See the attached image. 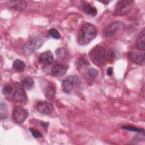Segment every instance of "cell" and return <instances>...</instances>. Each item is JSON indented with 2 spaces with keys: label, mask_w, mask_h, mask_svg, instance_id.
<instances>
[{
  "label": "cell",
  "mask_w": 145,
  "mask_h": 145,
  "mask_svg": "<svg viewBox=\"0 0 145 145\" xmlns=\"http://www.w3.org/2000/svg\"><path fill=\"white\" fill-rule=\"evenodd\" d=\"M97 35V29L93 24L86 23L80 28L78 35V42L80 45L88 44Z\"/></svg>",
  "instance_id": "6da1fadb"
},
{
  "label": "cell",
  "mask_w": 145,
  "mask_h": 145,
  "mask_svg": "<svg viewBox=\"0 0 145 145\" xmlns=\"http://www.w3.org/2000/svg\"><path fill=\"white\" fill-rule=\"evenodd\" d=\"M89 56L92 62L97 66H102L104 65L106 53L103 47L100 45L94 46L89 52Z\"/></svg>",
  "instance_id": "7a4b0ae2"
},
{
  "label": "cell",
  "mask_w": 145,
  "mask_h": 145,
  "mask_svg": "<svg viewBox=\"0 0 145 145\" xmlns=\"http://www.w3.org/2000/svg\"><path fill=\"white\" fill-rule=\"evenodd\" d=\"M43 43L42 40L39 37L33 38L28 41L23 48V51L26 55H31L39 48H40Z\"/></svg>",
  "instance_id": "3957f363"
},
{
  "label": "cell",
  "mask_w": 145,
  "mask_h": 145,
  "mask_svg": "<svg viewBox=\"0 0 145 145\" xmlns=\"http://www.w3.org/2000/svg\"><path fill=\"white\" fill-rule=\"evenodd\" d=\"M12 100L19 103H24L27 100V96L24 87L20 83L15 84V90L12 96Z\"/></svg>",
  "instance_id": "277c9868"
},
{
  "label": "cell",
  "mask_w": 145,
  "mask_h": 145,
  "mask_svg": "<svg viewBox=\"0 0 145 145\" xmlns=\"http://www.w3.org/2000/svg\"><path fill=\"white\" fill-rule=\"evenodd\" d=\"M28 115V111L20 106H15L12 111V118L15 122L19 124L23 123Z\"/></svg>",
  "instance_id": "5b68a950"
},
{
  "label": "cell",
  "mask_w": 145,
  "mask_h": 145,
  "mask_svg": "<svg viewBox=\"0 0 145 145\" xmlns=\"http://www.w3.org/2000/svg\"><path fill=\"white\" fill-rule=\"evenodd\" d=\"M133 1H120L115 7V13L118 15H124L127 14L133 6Z\"/></svg>",
  "instance_id": "8992f818"
},
{
  "label": "cell",
  "mask_w": 145,
  "mask_h": 145,
  "mask_svg": "<svg viewBox=\"0 0 145 145\" xmlns=\"http://www.w3.org/2000/svg\"><path fill=\"white\" fill-rule=\"evenodd\" d=\"M123 27V23L121 22L116 21L106 26L104 31L103 35L105 37H112L115 35L121 28Z\"/></svg>",
  "instance_id": "52a82bcc"
},
{
  "label": "cell",
  "mask_w": 145,
  "mask_h": 145,
  "mask_svg": "<svg viewBox=\"0 0 145 145\" xmlns=\"http://www.w3.org/2000/svg\"><path fill=\"white\" fill-rule=\"evenodd\" d=\"M78 82V78L76 75H70L64 79L62 83V88L65 93H70L75 85Z\"/></svg>",
  "instance_id": "ba28073f"
},
{
  "label": "cell",
  "mask_w": 145,
  "mask_h": 145,
  "mask_svg": "<svg viewBox=\"0 0 145 145\" xmlns=\"http://www.w3.org/2000/svg\"><path fill=\"white\" fill-rule=\"evenodd\" d=\"M36 110L41 114L48 115L53 110V106L49 103L41 101L37 103L36 106Z\"/></svg>",
  "instance_id": "9c48e42d"
},
{
  "label": "cell",
  "mask_w": 145,
  "mask_h": 145,
  "mask_svg": "<svg viewBox=\"0 0 145 145\" xmlns=\"http://www.w3.org/2000/svg\"><path fill=\"white\" fill-rule=\"evenodd\" d=\"M128 57L135 64L138 65H143L144 63V54L143 53L129 52Z\"/></svg>",
  "instance_id": "30bf717a"
},
{
  "label": "cell",
  "mask_w": 145,
  "mask_h": 145,
  "mask_svg": "<svg viewBox=\"0 0 145 145\" xmlns=\"http://www.w3.org/2000/svg\"><path fill=\"white\" fill-rule=\"evenodd\" d=\"M67 70V67L63 64L56 63L54 65L51 69V72L53 76L60 77L64 75Z\"/></svg>",
  "instance_id": "8fae6325"
},
{
  "label": "cell",
  "mask_w": 145,
  "mask_h": 145,
  "mask_svg": "<svg viewBox=\"0 0 145 145\" xmlns=\"http://www.w3.org/2000/svg\"><path fill=\"white\" fill-rule=\"evenodd\" d=\"M135 45L137 48L142 51L145 49V29L144 28L139 33L135 40Z\"/></svg>",
  "instance_id": "7c38bea8"
},
{
  "label": "cell",
  "mask_w": 145,
  "mask_h": 145,
  "mask_svg": "<svg viewBox=\"0 0 145 145\" xmlns=\"http://www.w3.org/2000/svg\"><path fill=\"white\" fill-rule=\"evenodd\" d=\"M8 6L13 10L16 11H23L27 6V3L24 1H10L7 3Z\"/></svg>",
  "instance_id": "4fadbf2b"
},
{
  "label": "cell",
  "mask_w": 145,
  "mask_h": 145,
  "mask_svg": "<svg viewBox=\"0 0 145 145\" xmlns=\"http://www.w3.org/2000/svg\"><path fill=\"white\" fill-rule=\"evenodd\" d=\"M39 61L44 65H50L54 60L53 54L50 51L45 52L40 54L39 56Z\"/></svg>",
  "instance_id": "5bb4252c"
},
{
  "label": "cell",
  "mask_w": 145,
  "mask_h": 145,
  "mask_svg": "<svg viewBox=\"0 0 145 145\" xmlns=\"http://www.w3.org/2000/svg\"><path fill=\"white\" fill-rule=\"evenodd\" d=\"M82 10L86 14L92 16H96L97 12L96 7L88 3H85L82 5Z\"/></svg>",
  "instance_id": "9a60e30c"
},
{
  "label": "cell",
  "mask_w": 145,
  "mask_h": 145,
  "mask_svg": "<svg viewBox=\"0 0 145 145\" xmlns=\"http://www.w3.org/2000/svg\"><path fill=\"white\" fill-rule=\"evenodd\" d=\"M83 75L87 79L93 80L97 76L98 71L93 67H89L85 70Z\"/></svg>",
  "instance_id": "2e32d148"
},
{
  "label": "cell",
  "mask_w": 145,
  "mask_h": 145,
  "mask_svg": "<svg viewBox=\"0 0 145 145\" xmlns=\"http://www.w3.org/2000/svg\"><path fill=\"white\" fill-rule=\"evenodd\" d=\"M25 67V64L23 61L19 59H17L14 61L12 64V68L14 70L18 72L23 71Z\"/></svg>",
  "instance_id": "e0dca14e"
},
{
  "label": "cell",
  "mask_w": 145,
  "mask_h": 145,
  "mask_svg": "<svg viewBox=\"0 0 145 145\" xmlns=\"http://www.w3.org/2000/svg\"><path fill=\"white\" fill-rule=\"evenodd\" d=\"M56 93L55 88L53 86H48L45 88L44 90V95L45 97L48 99H52Z\"/></svg>",
  "instance_id": "ac0fdd59"
},
{
  "label": "cell",
  "mask_w": 145,
  "mask_h": 145,
  "mask_svg": "<svg viewBox=\"0 0 145 145\" xmlns=\"http://www.w3.org/2000/svg\"><path fill=\"white\" fill-rule=\"evenodd\" d=\"M34 82L32 78L29 76H26L22 80V86L27 89H29L32 88L33 86Z\"/></svg>",
  "instance_id": "d6986e66"
},
{
  "label": "cell",
  "mask_w": 145,
  "mask_h": 145,
  "mask_svg": "<svg viewBox=\"0 0 145 145\" xmlns=\"http://www.w3.org/2000/svg\"><path fill=\"white\" fill-rule=\"evenodd\" d=\"M7 106L6 104L5 103L2 102L1 103V106H0V117L1 120L5 119L7 115Z\"/></svg>",
  "instance_id": "ffe728a7"
},
{
  "label": "cell",
  "mask_w": 145,
  "mask_h": 145,
  "mask_svg": "<svg viewBox=\"0 0 145 145\" xmlns=\"http://www.w3.org/2000/svg\"><path fill=\"white\" fill-rule=\"evenodd\" d=\"M56 53L57 56L61 59H63L65 58L66 57L67 55V51L66 50V49H65L63 48H60L59 49H57L56 51Z\"/></svg>",
  "instance_id": "44dd1931"
},
{
  "label": "cell",
  "mask_w": 145,
  "mask_h": 145,
  "mask_svg": "<svg viewBox=\"0 0 145 145\" xmlns=\"http://www.w3.org/2000/svg\"><path fill=\"white\" fill-rule=\"evenodd\" d=\"M77 64L79 68L82 69V68L85 67L86 66L87 67L89 65V63H88L87 59H86V58H84L83 57H81L78 59Z\"/></svg>",
  "instance_id": "7402d4cb"
},
{
  "label": "cell",
  "mask_w": 145,
  "mask_h": 145,
  "mask_svg": "<svg viewBox=\"0 0 145 145\" xmlns=\"http://www.w3.org/2000/svg\"><path fill=\"white\" fill-rule=\"evenodd\" d=\"M49 35L55 39H59L60 38V34L59 32L55 28H51L48 31Z\"/></svg>",
  "instance_id": "603a6c76"
},
{
  "label": "cell",
  "mask_w": 145,
  "mask_h": 145,
  "mask_svg": "<svg viewBox=\"0 0 145 145\" xmlns=\"http://www.w3.org/2000/svg\"><path fill=\"white\" fill-rule=\"evenodd\" d=\"M12 90H13V88L12 86L7 84V85L4 86V87H3L2 92H3V93L5 95H10L12 93Z\"/></svg>",
  "instance_id": "cb8c5ba5"
},
{
  "label": "cell",
  "mask_w": 145,
  "mask_h": 145,
  "mask_svg": "<svg viewBox=\"0 0 145 145\" xmlns=\"http://www.w3.org/2000/svg\"><path fill=\"white\" fill-rule=\"evenodd\" d=\"M115 56H116V53L114 49H110L108 52L107 57H106L108 61L109 62H112L114 60Z\"/></svg>",
  "instance_id": "d4e9b609"
},
{
  "label": "cell",
  "mask_w": 145,
  "mask_h": 145,
  "mask_svg": "<svg viewBox=\"0 0 145 145\" xmlns=\"http://www.w3.org/2000/svg\"><path fill=\"white\" fill-rule=\"evenodd\" d=\"M123 129H125V130H127L129 131H135V132H143L144 130L142 129H139V128H137L133 126H122L121 127Z\"/></svg>",
  "instance_id": "484cf974"
},
{
  "label": "cell",
  "mask_w": 145,
  "mask_h": 145,
  "mask_svg": "<svg viewBox=\"0 0 145 145\" xmlns=\"http://www.w3.org/2000/svg\"><path fill=\"white\" fill-rule=\"evenodd\" d=\"M29 130L30 131L31 133L32 134L33 137H35L36 138H40L42 136V134L40 131H39L38 130H37L33 128H29Z\"/></svg>",
  "instance_id": "4316f807"
},
{
  "label": "cell",
  "mask_w": 145,
  "mask_h": 145,
  "mask_svg": "<svg viewBox=\"0 0 145 145\" xmlns=\"http://www.w3.org/2000/svg\"><path fill=\"white\" fill-rule=\"evenodd\" d=\"M113 73V68L112 67H109L107 69V74L108 75H112Z\"/></svg>",
  "instance_id": "83f0119b"
}]
</instances>
